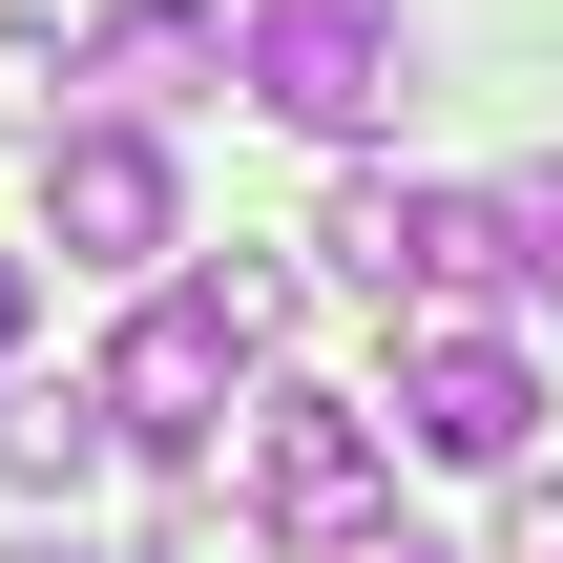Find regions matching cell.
<instances>
[{
	"label": "cell",
	"instance_id": "obj_13",
	"mask_svg": "<svg viewBox=\"0 0 563 563\" xmlns=\"http://www.w3.org/2000/svg\"><path fill=\"white\" fill-rule=\"evenodd\" d=\"M21 313H42V272H21V251H0V355H21Z\"/></svg>",
	"mask_w": 563,
	"mask_h": 563
},
{
	"label": "cell",
	"instance_id": "obj_6",
	"mask_svg": "<svg viewBox=\"0 0 563 563\" xmlns=\"http://www.w3.org/2000/svg\"><path fill=\"white\" fill-rule=\"evenodd\" d=\"M84 84H104V104H146V125H167V104H209V84H230V0H125V21L84 42Z\"/></svg>",
	"mask_w": 563,
	"mask_h": 563
},
{
	"label": "cell",
	"instance_id": "obj_11",
	"mask_svg": "<svg viewBox=\"0 0 563 563\" xmlns=\"http://www.w3.org/2000/svg\"><path fill=\"white\" fill-rule=\"evenodd\" d=\"M501 563H563V481H522V460H501Z\"/></svg>",
	"mask_w": 563,
	"mask_h": 563
},
{
	"label": "cell",
	"instance_id": "obj_12",
	"mask_svg": "<svg viewBox=\"0 0 563 563\" xmlns=\"http://www.w3.org/2000/svg\"><path fill=\"white\" fill-rule=\"evenodd\" d=\"M334 563H439V543H418V522H355V543H334Z\"/></svg>",
	"mask_w": 563,
	"mask_h": 563
},
{
	"label": "cell",
	"instance_id": "obj_9",
	"mask_svg": "<svg viewBox=\"0 0 563 563\" xmlns=\"http://www.w3.org/2000/svg\"><path fill=\"white\" fill-rule=\"evenodd\" d=\"M146 563H272V501H251V481H230V501H209V481H188V501H167V522H146Z\"/></svg>",
	"mask_w": 563,
	"mask_h": 563
},
{
	"label": "cell",
	"instance_id": "obj_1",
	"mask_svg": "<svg viewBox=\"0 0 563 563\" xmlns=\"http://www.w3.org/2000/svg\"><path fill=\"white\" fill-rule=\"evenodd\" d=\"M272 334H292V272H188V292H146L125 334H104V418H125V460H209L230 439V397L272 376Z\"/></svg>",
	"mask_w": 563,
	"mask_h": 563
},
{
	"label": "cell",
	"instance_id": "obj_2",
	"mask_svg": "<svg viewBox=\"0 0 563 563\" xmlns=\"http://www.w3.org/2000/svg\"><path fill=\"white\" fill-rule=\"evenodd\" d=\"M230 84H251L292 146H376L397 84H418V21H397V0H272V21L230 42Z\"/></svg>",
	"mask_w": 563,
	"mask_h": 563
},
{
	"label": "cell",
	"instance_id": "obj_8",
	"mask_svg": "<svg viewBox=\"0 0 563 563\" xmlns=\"http://www.w3.org/2000/svg\"><path fill=\"white\" fill-rule=\"evenodd\" d=\"M313 251H334V272H355V292H376V313H397V292H418V188H397V167H355V188H334V230H313Z\"/></svg>",
	"mask_w": 563,
	"mask_h": 563
},
{
	"label": "cell",
	"instance_id": "obj_14",
	"mask_svg": "<svg viewBox=\"0 0 563 563\" xmlns=\"http://www.w3.org/2000/svg\"><path fill=\"white\" fill-rule=\"evenodd\" d=\"M0 563H104V543H84V522H63V543H0Z\"/></svg>",
	"mask_w": 563,
	"mask_h": 563
},
{
	"label": "cell",
	"instance_id": "obj_3",
	"mask_svg": "<svg viewBox=\"0 0 563 563\" xmlns=\"http://www.w3.org/2000/svg\"><path fill=\"white\" fill-rule=\"evenodd\" d=\"M42 251H63V272H146V251H188V167L146 146V104L42 125Z\"/></svg>",
	"mask_w": 563,
	"mask_h": 563
},
{
	"label": "cell",
	"instance_id": "obj_4",
	"mask_svg": "<svg viewBox=\"0 0 563 563\" xmlns=\"http://www.w3.org/2000/svg\"><path fill=\"white\" fill-rule=\"evenodd\" d=\"M397 439H418V460H460V481L543 460V355H522V334H481V313H397Z\"/></svg>",
	"mask_w": 563,
	"mask_h": 563
},
{
	"label": "cell",
	"instance_id": "obj_5",
	"mask_svg": "<svg viewBox=\"0 0 563 563\" xmlns=\"http://www.w3.org/2000/svg\"><path fill=\"white\" fill-rule=\"evenodd\" d=\"M251 501H272V543H355V522H397L376 418H355L334 376H272V397H251Z\"/></svg>",
	"mask_w": 563,
	"mask_h": 563
},
{
	"label": "cell",
	"instance_id": "obj_10",
	"mask_svg": "<svg viewBox=\"0 0 563 563\" xmlns=\"http://www.w3.org/2000/svg\"><path fill=\"white\" fill-rule=\"evenodd\" d=\"M501 230H522V292L563 313V167H501Z\"/></svg>",
	"mask_w": 563,
	"mask_h": 563
},
{
	"label": "cell",
	"instance_id": "obj_7",
	"mask_svg": "<svg viewBox=\"0 0 563 563\" xmlns=\"http://www.w3.org/2000/svg\"><path fill=\"white\" fill-rule=\"evenodd\" d=\"M104 460H125V418H104V376H63V397H0V481H21V501H84Z\"/></svg>",
	"mask_w": 563,
	"mask_h": 563
}]
</instances>
